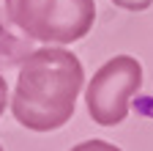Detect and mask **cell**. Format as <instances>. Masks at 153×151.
Returning a JSON list of instances; mask_svg holds the SVG:
<instances>
[{
	"label": "cell",
	"instance_id": "obj_4",
	"mask_svg": "<svg viewBox=\"0 0 153 151\" xmlns=\"http://www.w3.org/2000/svg\"><path fill=\"white\" fill-rule=\"evenodd\" d=\"M33 50H36V41L6 14V8H0V74L19 69V63Z\"/></svg>",
	"mask_w": 153,
	"mask_h": 151
},
{
	"label": "cell",
	"instance_id": "obj_5",
	"mask_svg": "<svg viewBox=\"0 0 153 151\" xmlns=\"http://www.w3.org/2000/svg\"><path fill=\"white\" fill-rule=\"evenodd\" d=\"M68 151H123V148H118L115 143H107V140L93 137V140H85V143H76V146L68 148Z\"/></svg>",
	"mask_w": 153,
	"mask_h": 151
},
{
	"label": "cell",
	"instance_id": "obj_7",
	"mask_svg": "<svg viewBox=\"0 0 153 151\" xmlns=\"http://www.w3.org/2000/svg\"><path fill=\"white\" fill-rule=\"evenodd\" d=\"M6 104H8V83H6L3 74H0V116L6 113Z\"/></svg>",
	"mask_w": 153,
	"mask_h": 151
},
{
	"label": "cell",
	"instance_id": "obj_6",
	"mask_svg": "<svg viewBox=\"0 0 153 151\" xmlns=\"http://www.w3.org/2000/svg\"><path fill=\"white\" fill-rule=\"evenodd\" d=\"M109 3H115L123 11H148L153 6V0H109Z\"/></svg>",
	"mask_w": 153,
	"mask_h": 151
},
{
	"label": "cell",
	"instance_id": "obj_8",
	"mask_svg": "<svg viewBox=\"0 0 153 151\" xmlns=\"http://www.w3.org/2000/svg\"><path fill=\"white\" fill-rule=\"evenodd\" d=\"M0 151H3V146H0Z\"/></svg>",
	"mask_w": 153,
	"mask_h": 151
},
{
	"label": "cell",
	"instance_id": "obj_1",
	"mask_svg": "<svg viewBox=\"0 0 153 151\" xmlns=\"http://www.w3.org/2000/svg\"><path fill=\"white\" fill-rule=\"evenodd\" d=\"M85 83L82 61L60 44L36 47L19 63L11 116L30 132H55L71 121Z\"/></svg>",
	"mask_w": 153,
	"mask_h": 151
},
{
	"label": "cell",
	"instance_id": "obj_3",
	"mask_svg": "<svg viewBox=\"0 0 153 151\" xmlns=\"http://www.w3.org/2000/svg\"><path fill=\"white\" fill-rule=\"evenodd\" d=\"M145 80L142 63L134 55L109 58L85 88V107L90 118L101 126H118L128 116L131 99L140 93Z\"/></svg>",
	"mask_w": 153,
	"mask_h": 151
},
{
	"label": "cell",
	"instance_id": "obj_2",
	"mask_svg": "<svg viewBox=\"0 0 153 151\" xmlns=\"http://www.w3.org/2000/svg\"><path fill=\"white\" fill-rule=\"evenodd\" d=\"M6 14L33 41L74 44L85 39L96 22L93 0H3Z\"/></svg>",
	"mask_w": 153,
	"mask_h": 151
}]
</instances>
